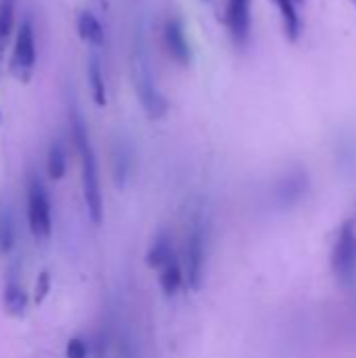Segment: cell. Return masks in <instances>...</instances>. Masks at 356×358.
<instances>
[{
	"mask_svg": "<svg viewBox=\"0 0 356 358\" xmlns=\"http://www.w3.org/2000/svg\"><path fill=\"white\" fill-rule=\"evenodd\" d=\"M71 134L73 145L80 155L82 164V191H84V203L88 210V218L92 224H101L103 220V193H101V178H99V166L97 155L90 143L88 126L80 111L71 113Z\"/></svg>",
	"mask_w": 356,
	"mask_h": 358,
	"instance_id": "cell-1",
	"label": "cell"
},
{
	"mask_svg": "<svg viewBox=\"0 0 356 358\" xmlns=\"http://www.w3.org/2000/svg\"><path fill=\"white\" fill-rule=\"evenodd\" d=\"M132 80H134V90L138 94V101L151 120H162L168 113V99L155 84V76L151 69L147 44L143 38V31L134 36V48H132Z\"/></svg>",
	"mask_w": 356,
	"mask_h": 358,
	"instance_id": "cell-2",
	"label": "cell"
},
{
	"mask_svg": "<svg viewBox=\"0 0 356 358\" xmlns=\"http://www.w3.org/2000/svg\"><path fill=\"white\" fill-rule=\"evenodd\" d=\"M208 260V227L201 216H195L185 243V277L191 289H201Z\"/></svg>",
	"mask_w": 356,
	"mask_h": 358,
	"instance_id": "cell-3",
	"label": "cell"
},
{
	"mask_svg": "<svg viewBox=\"0 0 356 358\" xmlns=\"http://www.w3.org/2000/svg\"><path fill=\"white\" fill-rule=\"evenodd\" d=\"M332 273L344 289L356 287V229L346 220L332 248Z\"/></svg>",
	"mask_w": 356,
	"mask_h": 358,
	"instance_id": "cell-4",
	"label": "cell"
},
{
	"mask_svg": "<svg viewBox=\"0 0 356 358\" xmlns=\"http://www.w3.org/2000/svg\"><path fill=\"white\" fill-rule=\"evenodd\" d=\"M36 59H38V52H36L34 23H31V19H23L15 34L13 57H10V65H8L10 76L15 80H19L21 84H27L34 76Z\"/></svg>",
	"mask_w": 356,
	"mask_h": 358,
	"instance_id": "cell-5",
	"label": "cell"
},
{
	"mask_svg": "<svg viewBox=\"0 0 356 358\" xmlns=\"http://www.w3.org/2000/svg\"><path fill=\"white\" fill-rule=\"evenodd\" d=\"M27 224L38 241H46L52 233L50 197L38 176H31L27 182Z\"/></svg>",
	"mask_w": 356,
	"mask_h": 358,
	"instance_id": "cell-6",
	"label": "cell"
},
{
	"mask_svg": "<svg viewBox=\"0 0 356 358\" xmlns=\"http://www.w3.org/2000/svg\"><path fill=\"white\" fill-rule=\"evenodd\" d=\"M308 189H311V180H308L306 170L296 166L277 178L273 187V199L281 210H290V208H296L308 195Z\"/></svg>",
	"mask_w": 356,
	"mask_h": 358,
	"instance_id": "cell-7",
	"label": "cell"
},
{
	"mask_svg": "<svg viewBox=\"0 0 356 358\" xmlns=\"http://www.w3.org/2000/svg\"><path fill=\"white\" fill-rule=\"evenodd\" d=\"M227 27L237 48H248L252 38V0H227Z\"/></svg>",
	"mask_w": 356,
	"mask_h": 358,
	"instance_id": "cell-8",
	"label": "cell"
},
{
	"mask_svg": "<svg viewBox=\"0 0 356 358\" xmlns=\"http://www.w3.org/2000/svg\"><path fill=\"white\" fill-rule=\"evenodd\" d=\"M164 42H166V48L170 52V57L187 67L191 65V59H193V52H191V44L187 40V34H185V25H183V19L180 17H170L164 25Z\"/></svg>",
	"mask_w": 356,
	"mask_h": 358,
	"instance_id": "cell-9",
	"label": "cell"
},
{
	"mask_svg": "<svg viewBox=\"0 0 356 358\" xmlns=\"http://www.w3.org/2000/svg\"><path fill=\"white\" fill-rule=\"evenodd\" d=\"M132 164H134V155H132V147L126 138H115L113 147H111V168H113V178L115 185L120 189L126 187L130 172H132Z\"/></svg>",
	"mask_w": 356,
	"mask_h": 358,
	"instance_id": "cell-10",
	"label": "cell"
},
{
	"mask_svg": "<svg viewBox=\"0 0 356 358\" xmlns=\"http://www.w3.org/2000/svg\"><path fill=\"white\" fill-rule=\"evenodd\" d=\"M76 29H78V36L86 44H90L92 48H101L105 44V29H103V25H101V21L97 19L94 13L80 10L78 19H76Z\"/></svg>",
	"mask_w": 356,
	"mask_h": 358,
	"instance_id": "cell-11",
	"label": "cell"
},
{
	"mask_svg": "<svg viewBox=\"0 0 356 358\" xmlns=\"http://www.w3.org/2000/svg\"><path fill=\"white\" fill-rule=\"evenodd\" d=\"M279 15H281V25H283V34L290 42H298L300 34H302V19L298 13V0H273Z\"/></svg>",
	"mask_w": 356,
	"mask_h": 358,
	"instance_id": "cell-12",
	"label": "cell"
},
{
	"mask_svg": "<svg viewBox=\"0 0 356 358\" xmlns=\"http://www.w3.org/2000/svg\"><path fill=\"white\" fill-rule=\"evenodd\" d=\"M176 256H174V248H172V237H170V233H166V231H162L155 239H153V243L149 245V250H147V256H145V260H147V266H151V268H164L168 262H172Z\"/></svg>",
	"mask_w": 356,
	"mask_h": 358,
	"instance_id": "cell-13",
	"label": "cell"
},
{
	"mask_svg": "<svg viewBox=\"0 0 356 358\" xmlns=\"http://www.w3.org/2000/svg\"><path fill=\"white\" fill-rule=\"evenodd\" d=\"M4 308L13 317H23L27 310V292L21 285V281L10 273L6 285H4Z\"/></svg>",
	"mask_w": 356,
	"mask_h": 358,
	"instance_id": "cell-14",
	"label": "cell"
},
{
	"mask_svg": "<svg viewBox=\"0 0 356 358\" xmlns=\"http://www.w3.org/2000/svg\"><path fill=\"white\" fill-rule=\"evenodd\" d=\"M88 86H90V94L92 101L103 107L107 103V86H105V76H103V65H101V57L97 52H92L88 57Z\"/></svg>",
	"mask_w": 356,
	"mask_h": 358,
	"instance_id": "cell-15",
	"label": "cell"
},
{
	"mask_svg": "<svg viewBox=\"0 0 356 358\" xmlns=\"http://www.w3.org/2000/svg\"><path fill=\"white\" fill-rule=\"evenodd\" d=\"M183 283H185V268L176 258L168 262L164 268H159V287L166 298H174L180 292Z\"/></svg>",
	"mask_w": 356,
	"mask_h": 358,
	"instance_id": "cell-16",
	"label": "cell"
},
{
	"mask_svg": "<svg viewBox=\"0 0 356 358\" xmlns=\"http://www.w3.org/2000/svg\"><path fill=\"white\" fill-rule=\"evenodd\" d=\"M17 239V227L13 208L6 201H0V256H6L13 252Z\"/></svg>",
	"mask_w": 356,
	"mask_h": 358,
	"instance_id": "cell-17",
	"label": "cell"
},
{
	"mask_svg": "<svg viewBox=\"0 0 356 358\" xmlns=\"http://www.w3.org/2000/svg\"><path fill=\"white\" fill-rule=\"evenodd\" d=\"M67 170V155H65V147L61 141H55L48 149V157H46V172L52 180H61L65 176Z\"/></svg>",
	"mask_w": 356,
	"mask_h": 358,
	"instance_id": "cell-18",
	"label": "cell"
},
{
	"mask_svg": "<svg viewBox=\"0 0 356 358\" xmlns=\"http://www.w3.org/2000/svg\"><path fill=\"white\" fill-rule=\"evenodd\" d=\"M15 23V0H0V57L8 44Z\"/></svg>",
	"mask_w": 356,
	"mask_h": 358,
	"instance_id": "cell-19",
	"label": "cell"
},
{
	"mask_svg": "<svg viewBox=\"0 0 356 358\" xmlns=\"http://www.w3.org/2000/svg\"><path fill=\"white\" fill-rule=\"evenodd\" d=\"M65 358H88V344L82 338H71L65 348Z\"/></svg>",
	"mask_w": 356,
	"mask_h": 358,
	"instance_id": "cell-20",
	"label": "cell"
},
{
	"mask_svg": "<svg viewBox=\"0 0 356 358\" xmlns=\"http://www.w3.org/2000/svg\"><path fill=\"white\" fill-rule=\"evenodd\" d=\"M298 2H300V4H304V2H306V0H298Z\"/></svg>",
	"mask_w": 356,
	"mask_h": 358,
	"instance_id": "cell-21",
	"label": "cell"
},
{
	"mask_svg": "<svg viewBox=\"0 0 356 358\" xmlns=\"http://www.w3.org/2000/svg\"><path fill=\"white\" fill-rule=\"evenodd\" d=\"M350 2H353V4H355V6H356V0H350Z\"/></svg>",
	"mask_w": 356,
	"mask_h": 358,
	"instance_id": "cell-22",
	"label": "cell"
}]
</instances>
